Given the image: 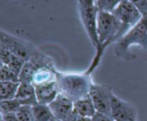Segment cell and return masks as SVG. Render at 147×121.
<instances>
[{"label":"cell","mask_w":147,"mask_h":121,"mask_svg":"<svg viewBox=\"0 0 147 121\" xmlns=\"http://www.w3.org/2000/svg\"><path fill=\"white\" fill-rule=\"evenodd\" d=\"M113 14L121 22L127 32L135 26L143 17L134 4L128 0H122Z\"/></svg>","instance_id":"cell-6"},{"label":"cell","mask_w":147,"mask_h":121,"mask_svg":"<svg viewBox=\"0 0 147 121\" xmlns=\"http://www.w3.org/2000/svg\"><path fill=\"white\" fill-rule=\"evenodd\" d=\"M78 9L81 22L96 49L100 46L97 35V18L99 10L96 0H78Z\"/></svg>","instance_id":"cell-3"},{"label":"cell","mask_w":147,"mask_h":121,"mask_svg":"<svg viewBox=\"0 0 147 121\" xmlns=\"http://www.w3.org/2000/svg\"><path fill=\"white\" fill-rule=\"evenodd\" d=\"M25 62L26 61L24 59H22V58H20V57H18V56H16V55L12 53L11 58H10L8 65H8L10 69H12L17 74H20V72H21V71H22Z\"/></svg>","instance_id":"cell-20"},{"label":"cell","mask_w":147,"mask_h":121,"mask_svg":"<svg viewBox=\"0 0 147 121\" xmlns=\"http://www.w3.org/2000/svg\"><path fill=\"white\" fill-rule=\"evenodd\" d=\"M21 107V103L16 98L11 100H3L0 102V112L1 114H16Z\"/></svg>","instance_id":"cell-17"},{"label":"cell","mask_w":147,"mask_h":121,"mask_svg":"<svg viewBox=\"0 0 147 121\" xmlns=\"http://www.w3.org/2000/svg\"><path fill=\"white\" fill-rule=\"evenodd\" d=\"M34 121H51L53 118V114L48 105L37 104L32 107Z\"/></svg>","instance_id":"cell-14"},{"label":"cell","mask_w":147,"mask_h":121,"mask_svg":"<svg viewBox=\"0 0 147 121\" xmlns=\"http://www.w3.org/2000/svg\"><path fill=\"white\" fill-rule=\"evenodd\" d=\"M56 84L59 93L73 102L90 95L92 74L84 72H61L57 71Z\"/></svg>","instance_id":"cell-1"},{"label":"cell","mask_w":147,"mask_h":121,"mask_svg":"<svg viewBox=\"0 0 147 121\" xmlns=\"http://www.w3.org/2000/svg\"><path fill=\"white\" fill-rule=\"evenodd\" d=\"M51 121H61V120H58V119H56V118H53V119Z\"/></svg>","instance_id":"cell-26"},{"label":"cell","mask_w":147,"mask_h":121,"mask_svg":"<svg viewBox=\"0 0 147 121\" xmlns=\"http://www.w3.org/2000/svg\"><path fill=\"white\" fill-rule=\"evenodd\" d=\"M90 121H114V120L111 115L96 112V114L92 118H90Z\"/></svg>","instance_id":"cell-24"},{"label":"cell","mask_w":147,"mask_h":121,"mask_svg":"<svg viewBox=\"0 0 147 121\" xmlns=\"http://www.w3.org/2000/svg\"><path fill=\"white\" fill-rule=\"evenodd\" d=\"M48 106L54 118L61 121L65 120L74 110V102L61 94H59Z\"/></svg>","instance_id":"cell-8"},{"label":"cell","mask_w":147,"mask_h":121,"mask_svg":"<svg viewBox=\"0 0 147 121\" xmlns=\"http://www.w3.org/2000/svg\"><path fill=\"white\" fill-rule=\"evenodd\" d=\"M34 87L39 104L49 105L56 99V97L59 94L57 88L56 81L36 85Z\"/></svg>","instance_id":"cell-9"},{"label":"cell","mask_w":147,"mask_h":121,"mask_svg":"<svg viewBox=\"0 0 147 121\" xmlns=\"http://www.w3.org/2000/svg\"><path fill=\"white\" fill-rule=\"evenodd\" d=\"M65 121H90V118H86L79 114L75 109Z\"/></svg>","instance_id":"cell-23"},{"label":"cell","mask_w":147,"mask_h":121,"mask_svg":"<svg viewBox=\"0 0 147 121\" xmlns=\"http://www.w3.org/2000/svg\"><path fill=\"white\" fill-rule=\"evenodd\" d=\"M74 109L86 118H92L96 113V109L90 95L74 102Z\"/></svg>","instance_id":"cell-12"},{"label":"cell","mask_w":147,"mask_h":121,"mask_svg":"<svg viewBox=\"0 0 147 121\" xmlns=\"http://www.w3.org/2000/svg\"><path fill=\"white\" fill-rule=\"evenodd\" d=\"M90 96L96 112L111 115V104L115 95L110 87L93 83L90 91Z\"/></svg>","instance_id":"cell-5"},{"label":"cell","mask_w":147,"mask_h":121,"mask_svg":"<svg viewBox=\"0 0 147 121\" xmlns=\"http://www.w3.org/2000/svg\"><path fill=\"white\" fill-rule=\"evenodd\" d=\"M18 121H34L32 107L22 106L16 113Z\"/></svg>","instance_id":"cell-19"},{"label":"cell","mask_w":147,"mask_h":121,"mask_svg":"<svg viewBox=\"0 0 147 121\" xmlns=\"http://www.w3.org/2000/svg\"><path fill=\"white\" fill-rule=\"evenodd\" d=\"M57 79V70L55 67H41L39 68L33 77L32 83L34 86L54 82Z\"/></svg>","instance_id":"cell-11"},{"label":"cell","mask_w":147,"mask_h":121,"mask_svg":"<svg viewBox=\"0 0 147 121\" xmlns=\"http://www.w3.org/2000/svg\"><path fill=\"white\" fill-rule=\"evenodd\" d=\"M16 99L21 103L22 106H35L38 104L35 87L33 83H20Z\"/></svg>","instance_id":"cell-10"},{"label":"cell","mask_w":147,"mask_h":121,"mask_svg":"<svg viewBox=\"0 0 147 121\" xmlns=\"http://www.w3.org/2000/svg\"><path fill=\"white\" fill-rule=\"evenodd\" d=\"M1 121H18L16 114H1Z\"/></svg>","instance_id":"cell-25"},{"label":"cell","mask_w":147,"mask_h":121,"mask_svg":"<svg viewBox=\"0 0 147 121\" xmlns=\"http://www.w3.org/2000/svg\"><path fill=\"white\" fill-rule=\"evenodd\" d=\"M0 82L20 83L19 74L15 72L8 65L1 64V68H0Z\"/></svg>","instance_id":"cell-16"},{"label":"cell","mask_w":147,"mask_h":121,"mask_svg":"<svg viewBox=\"0 0 147 121\" xmlns=\"http://www.w3.org/2000/svg\"><path fill=\"white\" fill-rule=\"evenodd\" d=\"M12 53L9 50H8L5 46L0 45V58H1V64L8 65Z\"/></svg>","instance_id":"cell-22"},{"label":"cell","mask_w":147,"mask_h":121,"mask_svg":"<svg viewBox=\"0 0 147 121\" xmlns=\"http://www.w3.org/2000/svg\"><path fill=\"white\" fill-rule=\"evenodd\" d=\"M134 45L147 50V16H143L135 26L115 42V53L116 57L128 62L135 60L137 56L130 52V47Z\"/></svg>","instance_id":"cell-2"},{"label":"cell","mask_w":147,"mask_h":121,"mask_svg":"<svg viewBox=\"0 0 147 121\" xmlns=\"http://www.w3.org/2000/svg\"><path fill=\"white\" fill-rule=\"evenodd\" d=\"M139 9L143 16H147V0H128Z\"/></svg>","instance_id":"cell-21"},{"label":"cell","mask_w":147,"mask_h":121,"mask_svg":"<svg viewBox=\"0 0 147 121\" xmlns=\"http://www.w3.org/2000/svg\"><path fill=\"white\" fill-rule=\"evenodd\" d=\"M122 0H96V4L99 11L113 13Z\"/></svg>","instance_id":"cell-18"},{"label":"cell","mask_w":147,"mask_h":121,"mask_svg":"<svg viewBox=\"0 0 147 121\" xmlns=\"http://www.w3.org/2000/svg\"><path fill=\"white\" fill-rule=\"evenodd\" d=\"M37 67L31 62V61H26L20 74H19V79L20 83H32L35 71H37Z\"/></svg>","instance_id":"cell-15"},{"label":"cell","mask_w":147,"mask_h":121,"mask_svg":"<svg viewBox=\"0 0 147 121\" xmlns=\"http://www.w3.org/2000/svg\"><path fill=\"white\" fill-rule=\"evenodd\" d=\"M0 45L5 46L11 53L22 58L25 61L29 60L39 50L29 41L14 36L3 30H1L0 32Z\"/></svg>","instance_id":"cell-4"},{"label":"cell","mask_w":147,"mask_h":121,"mask_svg":"<svg viewBox=\"0 0 147 121\" xmlns=\"http://www.w3.org/2000/svg\"><path fill=\"white\" fill-rule=\"evenodd\" d=\"M111 117L114 121H137V110L131 102L115 95L111 104Z\"/></svg>","instance_id":"cell-7"},{"label":"cell","mask_w":147,"mask_h":121,"mask_svg":"<svg viewBox=\"0 0 147 121\" xmlns=\"http://www.w3.org/2000/svg\"><path fill=\"white\" fill-rule=\"evenodd\" d=\"M20 83L1 82L0 83V97L1 101L15 99Z\"/></svg>","instance_id":"cell-13"}]
</instances>
